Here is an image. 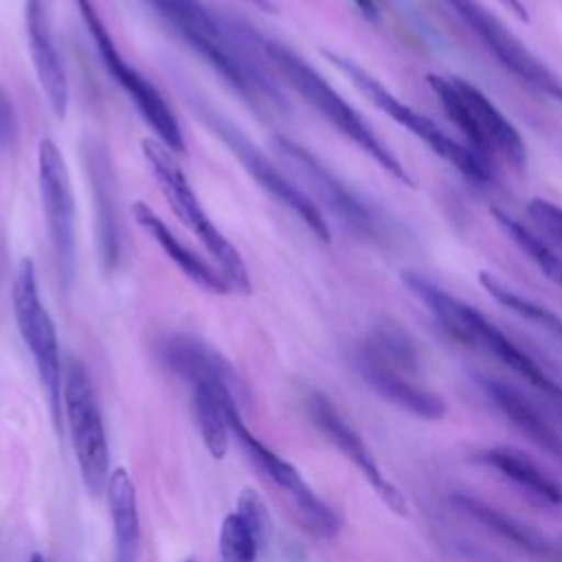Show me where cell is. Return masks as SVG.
Instances as JSON below:
<instances>
[{"mask_svg": "<svg viewBox=\"0 0 562 562\" xmlns=\"http://www.w3.org/2000/svg\"><path fill=\"white\" fill-rule=\"evenodd\" d=\"M274 147L281 158L292 165L299 178L307 184L314 198L336 215L349 231L358 233L360 237L382 244L389 241V226L384 220L369 206L351 187H347L327 165H323L307 147L299 145L288 136H277Z\"/></svg>", "mask_w": 562, "mask_h": 562, "instance_id": "12", "label": "cell"}, {"mask_svg": "<svg viewBox=\"0 0 562 562\" xmlns=\"http://www.w3.org/2000/svg\"><path fill=\"white\" fill-rule=\"evenodd\" d=\"M452 15H457L470 33L496 57V61L512 72L520 83L553 99L562 105V77L553 72L540 57H536L520 37L505 26L501 18L487 11L479 0H441Z\"/></svg>", "mask_w": 562, "mask_h": 562, "instance_id": "11", "label": "cell"}, {"mask_svg": "<svg viewBox=\"0 0 562 562\" xmlns=\"http://www.w3.org/2000/svg\"><path fill=\"white\" fill-rule=\"evenodd\" d=\"M479 386L485 393V397L492 402V406L525 439H529L538 450L547 452L551 459L562 463V435L544 417L538 404H533L518 386L492 375H481Z\"/></svg>", "mask_w": 562, "mask_h": 562, "instance_id": "18", "label": "cell"}, {"mask_svg": "<svg viewBox=\"0 0 562 562\" xmlns=\"http://www.w3.org/2000/svg\"><path fill=\"white\" fill-rule=\"evenodd\" d=\"M268 61L290 83V88L310 103L336 132L351 140L362 154H367L380 169L406 187H415L413 176L406 171L402 160L389 149V145L373 132V127L360 116V112L301 55L277 40L255 35Z\"/></svg>", "mask_w": 562, "mask_h": 562, "instance_id": "4", "label": "cell"}, {"mask_svg": "<svg viewBox=\"0 0 562 562\" xmlns=\"http://www.w3.org/2000/svg\"><path fill=\"white\" fill-rule=\"evenodd\" d=\"M204 119L209 127L222 138V143L231 149V154L241 162V167L248 171V176L268 193L272 195L279 204H283L288 211H292L305 228L318 239L329 244L331 233L329 224L321 211V206L299 187L294 184L252 140L235 127L231 121L215 112H204Z\"/></svg>", "mask_w": 562, "mask_h": 562, "instance_id": "13", "label": "cell"}, {"mask_svg": "<svg viewBox=\"0 0 562 562\" xmlns=\"http://www.w3.org/2000/svg\"><path fill=\"white\" fill-rule=\"evenodd\" d=\"M426 81L468 147L490 162L501 158L516 169H525L527 145L522 134L481 88L454 75H428Z\"/></svg>", "mask_w": 562, "mask_h": 562, "instance_id": "5", "label": "cell"}, {"mask_svg": "<svg viewBox=\"0 0 562 562\" xmlns=\"http://www.w3.org/2000/svg\"><path fill=\"white\" fill-rule=\"evenodd\" d=\"M184 562H195V560H193V558H189V560H184Z\"/></svg>", "mask_w": 562, "mask_h": 562, "instance_id": "33", "label": "cell"}, {"mask_svg": "<svg viewBox=\"0 0 562 562\" xmlns=\"http://www.w3.org/2000/svg\"><path fill=\"white\" fill-rule=\"evenodd\" d=\"M18 140V116L7 90L0 86V147L11 149Z\"/></svg>", "mask_w": 562, "mask_h": 562, "instance_id": "29", "label": "cell"}, {"mask_svg": "<svg viewBox=\"0 0 562 562\" xmlns=\"http://www.w3.org/2000/svg\"><path fill=\"white\" fill-rule=\"evenodd\" d=\"M498 4H503L505 9H509L512 13H514V18L516 20H520V22H529V11H527V7L522 4V0H496Z\"/></svg>", "mask_w": 562, "mask_h": 562, "instance_id": "31", "label": "cell"}, {"mask_svg": "<svg viewBox=\"0 0 562 562\" xmlns=\"http://www.w3.org/2000/svg\"><path fill=\"white\" fill-rule=\"evenodd\" d=\"M29 562H48V560H46V558H44V555H40V553H33V555H31V560H29Z\"/></svg>", "mask_w": 562, "mask_h": 562, "instance_id": "32", "label": "cell"}, {"mask_svg": "<svg viewBox=\"0 0 562 562\" xmlns=\"http://www.w3.org/2000/svg\"><path fill=\"white\" fill-rule=\"evenodd\" d=\"M105 492L116 540L114 562H136L140 549V520L136 490L125 468H116L114 472H110Z\"/></svg>", "mask_w": 562, "mask_h": 562, "instance_id": "23", "label": "cell"}, {"mask_svg": "<svg viewBox=\"0 0 562 562\" xmlns=\"http://www.w3.org/2000/svg\"><path fill=\"white\" fill-rule=\"evenodd\" d=\"M353 367L373 393L400 411L424 422H441L448 415V402L422 382L419 349L400 325L378 323L358 345Z\"/></svg>", "mask_w": 562, "mask_h": 562, "instance_id": "3", "label": "cell"}, {"mask_svg": "<svg viewBox=\"0 0 562 562\" xmlns=\"http://www.w3.org/2000/svg\"><path fill=\"white\" fill-rule=\"evenodd\" d=\"M169 29L204 59L228 88L257 110H281L283 99L268 75L200 0H143Z\"/></svg>", "mask_w": 562, "mask_h": 562, "instance_id": "1", "label": "cell"}, {"mask_svg": "<svg viewBox=\"0 0 562 562\" xmlns=\"http://www.w3.org/2000/svg\"><path fill=\"white\" fill-rule=\"evenodd\" d=\"M452 503L459 512H463L465 516H470L479 525L487 527L498 538L518 547L520 551H525L529 555H536V558H547V560L555 558V549H553V544H549L547 538H542L536 529L520 522L518 518L501 512L498 507H494V505H490V503H485L476 496H468V494H454Z\"/></svg>", "mask_w": 562, "mask_h": 562, "instance_id": "22", "label": "cell"}, {"mask_svg": "<svg viewBox=\"0 0 562 562\" xmlns=\"http://www.w3.org/2000/svg\"><path fill=\"white\" fill-rule=\"evenodd\" d=\"M492 220L496 226L503 231V235L551 281L562 290V255L549 248L529 226H525L520 220L514 215L492 209Z\"/></svg>", "mask_w": 562, "mask_h": 562, "instance_id": "24", "label": "cell"}, {"mask_svg": "<svg viewBox=\"0 0 562 562\" xmlns=\"http://www.w3.org/2000/svg\"><path fill=\"white\" fill-rule=\"evenodd\" d=\"M61 397L83 485L90 494H101L110 479L108 437L92 380L77 358L66 364Z\"/></svg>", "mask_w": 562, "mask_h": 562, "instance_id": "10", "label": "cell"}, {"mask_svg": "<svg viewBox=\"0 0 562 562\" xmlns=\"http://www.w3.org/2000/svg\"><path fill=\"white\" fill-rule=\"evenodd\" d=\"M37 187L46 228L55 257V268L64 288L70 285L77 263V228H75V198L66 158L55 140L42 138L37 143Z\"/></svg>", "mask_w": 562, "mask_h": 562, "instance_id": "14", "label": "cell"}, {"mask_svg": "<svg viewBox=\"0 0 562 562\" xmlns=\"http://www.w3.org/2000/svg\"><path fill=\"white\" fill-rule=\"evenodd\" d=\"M26 35H29V55L42 94L48 101V108L57 119H64L68 112V75L64 59L59 55L50 15L44 0H26Z\"/></svg>", "mask_w": 562, "mask_h": 562, "instance_id": "17", "label": "cell"}, {"mask_svg": "<svg viewBox=\"0 0 562 562\" xmlns=\"http://www.w3.org/2000/svg\"><path fill=\"white\" fill-rule=\"evenodd\" d=\"M259 547L237 514H228L220 531L222 562H257Z\"/></svg>", "mask_w": 562, "mask_h": 562, "instance_id": "26", "label": "cell"}, {"mask_svg": "<svg viewBox=\"0 0 562 562\" xmlns=\"http://www.w3.org/2000/svg\"><path fill=\"white\" fill-rule=\"evenodd\" d=\"M353 4H356V9L362 13L364 20H369V22H373V24L380 22L382 9H380L378 0H353Z\"/></svg>", "mask_w": 562, "mask_h": 562, "instance_id": "30", "label": "cell"}, {"mask_svg": "<svg viewBox=\"0 0 562 562\" xmlns=\"http://www.w3.org/2000/svg\"><path fill=\"white\" fill-rule=\"evenodd\" d=\"M140 151H143V158H145L154 180L158 182L160 193L165 195L169 209L173 211V215L206 248V252L213 257V263L231 281L233 290L239 294H250L252 285H250L248 268H246L239 250L224 237V233L206 215L198 193L193 191L187 173L178 165L173 151L156 138H143Z\"/></svg>", "mask_w": 562, "mask_h": 562, "instance_id": "6", "label": "cell"}, {"mask_svg": "<svg viewBox=\"0 0 562 562\" xmlns=\"http://www.w3.org/2000/svg\"><path fill=\"white\" fill-rule=\"evenodd\" d=\"M13 314L18 323V331L29 347L42 389L46 391L50 413L55 424L59 426L61 419V360H59V342H57V329L55 323L40 296V285H37V270L33 259L22 257L15 277H13Z\"/></svg>", "mask_w": 562, "mask_h": 562, "instance_id": "9", "label": "cell"}, {"mask_svg": "<svg viewBox=\"0 0 562 562\" xmlns=\"http://www.w3.org/2000/svg\"><path fill=\"white\" fill-rule=\"evenodd\" d=\"M476 463L512 485L520 496L540 507L562 505V485L533 459L509 446H490L476 452Z\"/></svg>", "mask_w": 562, "mask_h": 562, "instance_id": "20", "label": "cell"}, {"mask_svg": "<svg viewBox=\"0 0 562 562\" xmlns=\"http://www.w3.org/2000/svg\"><path fill=\"white\" fill-rule=\"evenodd\" d=\"M305 408H307V415H310V422L314 424V428L323 437H327V441L358 468V472L373 487V492L380 496V501L391 512L406 514L404 494L386 479V474L382 472L380 463L375 461V457L369 450V446L364 443V439L347 424V419L338 413L334 402L327 395L312 391L305 400Z\"/></svg>", "mask_w": 562, "mask_h": 562, "instance_id": "16", "label": "cell"}, {"mask_svg": "<svg viewBox=\"0 0 562 562\" xmlns=\"http://www.w3.org/2000/svg\"><path fill=\"white\" fill-rule=\"evenodd\" d=\"M235 514L244 520L248 531L252 533L259 549H263L272 538V518L266 501L250 487H246L237 498Z\"/></svg>", "mask_w": 562, "mask_h": 562, "instance_id": "28", "label": "cell"}, {"mask_svg": "<svg viewBox=\"0 0 562 562\" xmlns=\"http://www.w3.org/2000/svg\"><path fill=\"white\" fill-rule=\"evenodd\" d=\"M228 428L231 432L237 437L239 446L244 448V452L248 454V459L274 483L279 485L283 492H288L307 529L318 536V538H334L340 529V518L338 514L316 496V492L303 481L301 472L290 463L285 461L283 457H279L274 450H270L268 446H263L250 430L248 426L244 424L241 419V411H239V404H231L228 406Z\"/></svg>", "mask_w": 562, "mask_h": 562, "instance_id": "15", "label": "cell"}, {"mask_svg": "<svg viewBox=\"0 0 562 562\" xmlns=\"http://www.w3.org/2000/svg\"><path fill=\"white\" fill-rule=\"evenodd\" d=\"M479 283L483 285V290L503 307H507L512 314L538 325L540 329H544L547 334H551L555 340L562 342V316L555 314L553 310H549L547 305H540L533 299H527L522 294H518L514 288H509L505 281H501L496 274L481 270L479 274Z\"/></svg>", "mask_w": 562, "mask_h": 562, "instance_id": "25", "label": "cell"}, {"mask_svg": "<svg viewBox=\"0 0 562 562\" xmlns=\"http://www.w3.org/2000/svg\"><path fill=\"white\" fill-rule=\"evenodd\" d=\"M402 281L452 340L472 351L494 358L496 362L514 371L520 380H525L531 389L542 393L549 402L562 408V384L522 347H518L501 327H496L483 312L415 270H406L402 274Z\"/></svg>", "mask_w": 562, "mask_h": 562, "instance_id": "2", "label": "cell"}, {"mask_svg": "<svg viewBox=\"0 0 562 562\" xmlns=\"http://www.w3.org/2000/svg\"><path fill=\"white\" fill-rule=\"evenodd\" d=\"M323 55L391 121H395L400 127L408 130L415 138H419L435 156L443 158L452 169H457L463 178L476 184H487L494 180L492 162L474 151L472 147L454 140L448 136L432 119L415 110L413 105L404 103L400 97H395L378 77H373L367 68L356 64L353 59L338 55L334 50H323Z\"/></svg>", "mask_w": 562, "mask_h": 562, "instance_id": "7", "label": "cell"}, {"mask_svg": "<svg viewBox=\"0 0 562 562\" xmlns=\"http://www.w3.org/2000/svg\"><path fill=\"white\" fill-rule=\"evenodd\" d=\"M86 167L94 202V228L99 237V250L105 270H114L121 259V215L116 178L112 171V160L105 149L90 147L86 154Z\"/></svg>", "mask_w": 562, "mask_h": 562, "instance_id": "21", "label": "cell"}, {"mask_svg": "<svg viewBox=\"0 0 562 562\" xmlns=\"http://www.w3.org/2000/svg\"><path fill=\"white\" fill-rule=\"evenodd\" d=\"M529 228L555 252L562 255V206L547 198H531L525 209Z\"/></svg>", "mask_w": 562, "mask_h": 562, "instance_id": "27", "label": "cell"}, {"mask_svg": "<svg viewBox=\"0 0 562 562\" xmlns=\"http://www.w3.org/2000/svg\"><path fill=\"white\" fill-rule=\"evenodd\" d=\"M134 220L136 224L158 244V248L173 261V266L198 288L213 292V294H231L235 292L231 281L226 279V274L211 263L209 259H204L202 255H198L193 248H189L187 244H182L173 231L165 224V220L145 202H136L132 206Z\"/></svg>", "mask_w": 562, "mask_h": 562, "instance_id": "19", "label": "cell"}, {"mask_svg": "<svg viewBox=\"0 0 562 562\" xmlns=\"http://www.w3.org/2000/svg\"><path fill=\"white\" fill-rule=\"evenodd\" d=\"M75 4H77V11L92 37V44H94L108 75L121 86V90L127 94V99L136 105L140 119L151 127L156 140H160L173 154H182L187 149V145H184L180 123H178L171 105L160 94V90L145 75H140L134 66H130L125 61L114 37L110 35L99 9L94 7V2L92 0H75Z\"/></svg>", "mask_w": 562, "mask_h": 562, "instance_id": "8", "label": "cell"}]
</instances>
